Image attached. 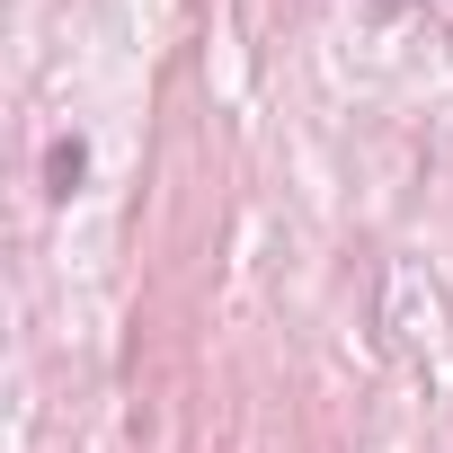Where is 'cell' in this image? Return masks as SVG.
<instances>
[{"label": "cell", "instance_id": "1", "mask_svg": "<svg viewBox=\"0 0 453 453\" xmlns=\"http://www.w3.org/2000/svg\"><path fill=\"white\" fill-rule=\"evenodd\" d=\"M72 178H81V142H54V196H72Z\"/></svg>", "mask_w": 453, "mask_h": 453}]
</instances>
